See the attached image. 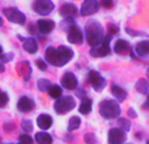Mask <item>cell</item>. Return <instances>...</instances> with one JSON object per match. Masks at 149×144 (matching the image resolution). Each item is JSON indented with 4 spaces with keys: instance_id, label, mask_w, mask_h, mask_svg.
Masks as SVG:
<instances>
[{
    "instance_id": "6da1fadb",
    "label": "cell",
    "mask_w": 149,
    "mask_h": 144,
    "mask_svg": "<svg viewBox=\"0 0 149 144\" xmlns=\"http://www.w3.org/2000/svg\"><path fill=\"white\" fill-rule=\"evenodd\" d=\"M85 34H86V42L93 47H97L101 42H103V28L95 21H89L86 24Z\"/></svg>"
},
{
    "instance_id": "7a4b0ae2",
    "label": "cell",
    "mask_w": 149,
    "mask_h": 144,
    "mask_svg": "<svg viewBox=\"0 0 149 144\" xmlns=\"http://www.w3.org/2000/svg\"><path fill=\"white\" fill-rule=\"evenodd\" d=\"M100 113L103 118L106 119H114L118 118L120 115V108H119L118 102L113 100H106L102 101L100 105Z\"/></svg>"
},
{
    "instance_id": "3957f363",
    "label": "cell",
    "mask_w": 149,
    "mask_h": 144,
    "mask_svg": "<svg viewBox=\"0 0 149 144\" xmlns=\"http://www.w3.org/2000/svg\"><path fill=\"white\" fill-rule=\"evenodd\" d=\"M74 105H76V102H74L73 97H71V96H64V97L58 98L54 108L58 114H64V113H67V111L72 110L74 108Z\"/></svg>"
},
{
    "instance_id": "277c9868",
    "label": "cell",
    "mask_w": 149,
    "mask_h": 144,
    "mask_svg": "<svg viewBox=\"0 0 149 144\" xmlns=\"http://www.w3.org/2000/svg\"><path fill=\"white\" fill-rule=\"evenodd\" d=\"M73 57V51L70 47L59 46L56 49V67H62V66L67 64Z\"/></svg>"
},
{
    "instance_id": "5b68a950",
    "label": "cell",
    "mask_w": 149,
    "mask_h": 144,
    "mask_svg": "<svg viewBox=\"0 0 149 144\" xmlns=\"http://www.w3.org/2000/svg\"><path fill=\"white\" fill-rule=\"evenodd\" d=\"M4 15H5V17L10 21V22L18 24V25L25 24V20H26L25 15H22V13H21L18 9H16V8H5Z\"/></svg>"
},
{
    "instance_id": "8992f818",
    "label": "cell",
    "mask_w": 149,
    "mask_h": 144,
    "mask_svg": "<svg viewBox=\"0 0 149 144\" xmlns=\"http://www.w3.org/2000/svg\"><path fill=\"white\" fill-rule=\"evenodd\" d=\"M34 10L38 15L47 16L51 13V10H54V3L50 0H38L34 3Z\"/></svg>"
},
{
    "instance_id": "52a82bcc",
    "label": "cell",
    "mask_w": 149,
    "mask_h": 144,
    "mask_svg": "<svg viewBox=\"0 0 149 144\" xmlns=\"http://www.w3.org/2000/svg\"><path fill=\"white\" fill-rule=\"evenodd\" d=\"M109 38H110V36L107 37V38H103V43L102 46H97V47H93L92 50H90V55L94 58H102V57H107L109 54H110V47H109Z\"/></svg>"
},
{
    "instance_id": "ba28073f",
    "label": "cell",
    "mask_w": 149,
    "mask_h": 144,
    "mask_svg": "<svg viewBox=\"0 0 149 144\" xmlns=\"http://www.w3.org/2000/svg\"><path fill=\"white\" fill-rule=\"evenodd\" d=\"M89 81L92 82L93 88H94L95 90H98V92L102 90L106 85V80L103 79L97 71H90L89 72Z\"/></svg>"
},
{
    "instance_id": "9c48e42d",
    "label": "cell",
    "mask_w": 149,
    "mask_h": 144,
    "mask_svg": "<svg viewBox=\"0 0 149 144\" xmlns=\"http://www.w3.org/2000/svg\"><path fill=\"white\" fill-rule=\"evenodd\" d=\"M126 140V134L120 129H111L109 131V144H123Z\"/></svg>"
},
{
    "instance_id": "30bf717a",
    "label": "cell",
    "mask_w": 149,
    "mask_h": 144,
    "mask_svg": "<svg viewBox=\"0 0 149 144\" xmlns=\"http://www.w3.org/2000/svg\"><path fill=\"white\" fill-rule=\"evenodd\" d=\"M98 8H100V4H98L95 0H86V1H84L81 5V15L90 16V15H93V13L98 12Z\"/></svg>"
},
{
    "instance_id": "8fae6325",
    "label": "cell",
    "mask_w": 149,
    "mask_h": 144,
    "mask_svg": "<svg viewBox=\"0 0 149 144\" xmlns=\"http://www.w3.org/2000/svg\"><path fill=\"white\" fill-rule=\"evenodd\" d=\"M82 31L81 29L79 28L77 25H72L68 30V41L71 43H76V45H80L82 42Z\"/></svg>"
},
{
    "instance_id": "7c38bea8",
    "label": "cell",
    "mask_w": 149,
    "mask_h": 144,
    "mask_svg": "<svg viewBox=\"0 0 149 144\" xmlns=\"http://www.w3.org/2000/svg\"><path fill=\"white\" fill-rule=\"evenodd\" d=\"M62 85L65 88V89L73 90V89H76V87H77V79L74 77L73 73L67 72V73L63 76V79H62Z\"/></svg>"
},
{
    "instance_id": "4fadbf2b",
    "label": "cell",
    "mask_w": 149,
    "mask_h": 144,
    "mask_svg": "<svg viewBox=\"0 0 149 144\" xmlns=\"http://www.w3.org/2000/svg\"><path fill=\"white\" fill-rule=\"evenodd\" d=\"M116 54L119 55H128L131 52V46H130L128 42H126L124 39H118L115 42V46H114Z\"/></svg>"
},
{
    "instance_id": "5bb4252c",
    "label": "cell",
    "mask_w": 149,
    "mask_h": 144,
    "mask_svg": "<svg viewBox=\"0 0 149 144\" xmlns=\"http://www.w3.org/2000/svg\"><path fill=\"white\" fill-rule=\"evenodd\" d=\"M17 109L20 111L28 113V111H30V110H33V109H34V102L29 97H21L20 100H18Z\"/></svg>"
},
{
    "instance_id": "9a60e30c",
    "label": "cell",
    "mask_w": 149,
    "mask_h": 144,
    "mask_svg": "<svg viewBox=\"0 0 149 144\" xmlns=\"http://www.w3.org/2000/svg\"><path fill=\"white\" fill-rule=\"evenodd\" d=\"M60 13H62L64 17H68V20H72V17L73 16H76V13H77V8H76V5H73V4H64V5H62V8H60Z\"/></svg>"
},
{
    "instance_id": "2e32d148",
    "label": "cell",
    "mask_w": 149,
    "mask_h": 144,
    "mask_svg": "<svg viewBox=\"0 0 149 144\" xmlns=\"http://www.w3.org/2000/svg\"><path fill=\"white\" fill-rule=\"evenodd\" d=\"M37 25H38V29H39L41 33L49 34L50 31L54 29L55 24H54V21H51V20H39Z\"/></svg>"
},
{
    "instance_id": "e0dca14e",
    "label": "cell",
    "mask_w": 149,
    "mask_h": 144,
    "mask_svg": "<svg viewBox=\"0 0 149 144\" xmlns=\"http://www.w3.org/2000/svg\"><path fill=\"white\" fill-rule=\"evenodd\" d=\"M37 123H38V126L41 127L42 130H47V129H50V127H51L52 119H51V117L47 115V114H42V115L38 117Z\"/></svg>"
},
{
    "instance_id": "ac0fdd59",
    "label": "cell",
    "mask_w": 149,
    "mask_h": 144,
    "mask_svg": "<svg viewBox=\"0 0 149 144\" xmlns=\"http://www.w3.org/2000/svg\"><path fill=\"white\" fill-rule=\"evenodd\" d=\"M24 50L30 52V54H36L37 50H38V45H37L36 39H33V38L24 39Z\"/></svg>"
},
{
    "instance_id": "d6986e66",
    "label": "cell",
    "mask_w": 149,
    "mask_h": 144,
    "mask_svg": "<svg viewBox=\"0 0 149 144\" xmlns=\"http://www.w3.org/2000/svg\"><path fill=\"white\" fill-rule=\"evenodd\" d=\"M136 50V54L140 55V57H145V55H149V41H141L136 45L135 47Z\"/></svg>"
},
{
    "instance_id": "ffe728a7",
    "label": "cell",
    "mask_w": 149,
    "mask_h": 144,
    "mask_svg": "<svg viewBox=\"0 0 149 144\" xmlns=\"http://www.w3.org/2000/svg\"><path fill=\"white\" fill-rule=\"evenodd\" d=\"M45 58H46V62H49L50 64L56 66V49L55 47H47L46 52H45Z\"/></svg>"
},
{
    "instance_id": "44dd1931",
    "label": "cell",
    "mask_w": 149,
    "mask_h": 144,
    "mask_svg": "<svg viewBox=\"0 0 149 144\" xmlns=\"http://www.w3.org/2000/svg\"><path fill=\"white\" fill-rule=\"evenodd\" d=\"M20 75L24 77L25 80H28L29 79V76H30V64H29V62H26V60H24V62H21V64H20Z\"/></svg>"
},
{
    "instance_id": "7402d4cb",
    "label": "cell",
    "mask_w": 149,
    "mask_h": 144,
    "mask_svg": "<svg viewBox=\"0 0 149 144\" xmlns=\"http://www.w3.org/2000/svg\"><path fill=\"white\" fill-rule=\"evenodd\" d=\"M36 140L38 144H51L52 143V138L47 132H38L36 135Z\"/></svg>"
},
{
    "instance_id": "603a6c76",
    "label": "cell",
    "mask_w": 149,
    "mask_h": 144,
    "mask_svg": "<svg viewBox=\"0 0 149 144\" xmlns=\"http://www.w3.org/2000/svg\"><path fill=\"white\" fill-rule=\"evenodd\" d=\"M148 89H149V84L145 79H139L136 82V90L140 92L141 94H148Z\"/></svg>"
},
{
    "instance_id": "cb8c5ba5",
    "label": "cell",
    "mask_w": 149,
    "mask_h": 144,
    "mask_svg": "<svg viewBox=\"0 0 149 144\" xmlns=\"http://www.w3.org/2000/svg\"><path fill=\"white\" fill-rule=\"evenodd\" d=\"M79 110H80L81 114H89L90 110H92V100H89V98H84V100L81 101V105H80Z\"/></svg>"
},
{
    "instance_id": "d4e9b609",
    "label": "cell",
    "mask_w": 149,
    "mask_h": 144,
    "mask_svg": "<svg viewBox=\"0 0 149 144\" xmlns=\"http://www.w3.org/2000/svg\"><path fill=\"white\" fill-rule=\"evenodd\" d=\"M111 92H113V94L115 96L119 101H124L126 100V97H127V93L124 92L122 88L116 87V85H113V87H111Z\"/></svg>"
},
{
    "instance_id": "484cf974",
    "label": "cell",
    "mask_w": 149,
    "mask_h": 144,
    "mask_svg": "<svg viewBox=\"0 0 149 144\" xmlns=\"http://www.w3.org/2000/svg\"><path fill=\"white\" fill-rule=\"evenodd\" d=\"M49 94L52 98H60L62 97V88L58 85H51L49 89Z\"/></svg>"
},
{
    "instance_id": "4316f807",
    "label": "cell",
    "mask_w": 149,
    "mask_h": 144,
    "mask_svg": "<svg viewBox=\"0 0 149 144\" xmlns=\"http://www.w3.org/2000/svg\"><path fill=\"white\" fill-rule=\"evenodd\" d=\"M50 87H51V82H50L47 79H41V80H38V89L41 90V92L49 90Z\"/></svg>"
},
{
    "instance_id": "83f0119b",
    "label": "cell",
    "mask_w": 149,
    "mask_h": 144,
    "mask_svg": "<svg viewBox=\"0 0 149 144\" xmlns=\"http://www.w3.org/2000/svg\"><path fill=\"white\" fill-rule=\"evenodd\" d=\"M80 123H81V121H80L79 117H72V118L70 119V124H68V130L70 131H73V130L79 129Z\"/></svg>"
},
{
    "instance_id": "f1b7e54d",
    "label": "cell",
    "mask_w": 149,
    "mask_h": 144,
    "mask_svg": "<svg viewBox=\"0 0 149 144\" xmlns=\"http://www.w3.org/2000/svg\"><path fill=\"white\" fill-rule=\"evenodd\" d=\"M119 124L122 126L123 131H130V129H131V123H130V121H127L126 118H120V119H119Z\"/></svg>"
},
{
    "instance_id": "f546056e",
    "label": "cell",
    "mask_w": 149,
    "mask_h": 144,
    "mask_svg": "<svg viewBox=\"0 0 149 144\" xmlns=\"http://www.w3.org/2000/svg\"><path fill=\"white\" fill-rule=\"evenodd\" d=\"M20 143L21 144H33V139H31V136L24 134L20 136Z\"/></svg>"
},
{
    "instance_id": "4dcf8cb0",
    "label": "cell",
    "mask_w": 149,
    "mask_h": 144,
    "mask_svg": "<svg viewBox=\"0 0 149 144\" xmlns=\"http://www.w3.org/2000/svg\"><path fill=\"white\" fill-rule=\"evenodd\" d=\"M21 126H22V129L25 130L26 132H30L31 130H33V123H31L30 121H22L21 122Z\"/></svg>"
},
{
    "instance_id": "1f68e13d",
    "label": "cell",
    "mask_w": 149,
    "mask_h": 144,
    "mask_svg": "<svg viewBox=\"0 0 149 144\" xmlns=\"http://www.w3.org/2000/svg\"><path fill=\"white\" fill-rule=\"evenodd\" d=\"M7 102H8V96L0 90V108H4L7 105Z\"/></svg>"
},
{
    "instance_id": "d6a6232c",
    "label": "cell",
    "mask_w": 149,
    "mask_h": 144,
    "mask_svg": "<svg viewBox=\"0 0 149 144\" xmlns=\"http://www.w3.org/2000/svg\"><path fill=\"white\" fill-rule=\"evenodd\" d=\"M84 140H85V143H88V144H94L95 143V136L93 134H86L84 136Z\"/></svg>"
},
{
    "instance_id": "836d02e7",
    "label": "cell",
    "mask_w": 149,
    "mask_h": 144,
    "mask_svg": "<svg viewBox=\"0 0 149 144\" xmlns=\"http://www.w3.org/2000/svg\"><path fill=\"white\" fill-rule=\"evenodd\" d=\"M36 64H37V67H38L41 71H45V70H46V67H47V66H46V63H45L42 59H38V60H37V62H36Z\"/></svg>"
},
{
    "instance_id": "e575fe53",
    "label": "cell",
    "mask_w": 149,
    "mask_h": 144,
    "mask_svg": "<svg viewBox=\"0 0 149 144\" xmlns=\"http://www.w3.org/2000/svg\"><path fill=\"white\" fill-rule=\"evenodd\" d=\"M118 30H119V28L116 25H109V34L110 36H113V34H115V33H118Z\"/></svg>"
},
{
    "instance_id": "d590c367",
    "label": "cell",
    "mask_w": 149,
    "mask_h": 144,
    "mask_svg": "<svg viewBox=\"0 0 149 144\" xmlns=\"http://www.w3.org/2000/svg\"><path fill=\"white\" fill-rule=\"evenodd\" d=\"M102 5H103L105 8H113L114 3L110 1V0H103V1H102Z\"/></svg>"
},
{
    "instance_id": "8d00e7d4",
    "label": "cell",
    "mask_w": 149,
    "mask_h": 144,
    "mask_svg": "<svg viewBox=\"0 0 149 144\" xmlns=\"http://www.w3.org/2000/svg\"><path fill=\"white\" fill-rule=\"evenodd\" d=\"M4 71H5V67H4V64H3V62L0 60V73H1V72H4Z\"/></svg>"
},
{
    "instance_id": "74e56055",
    "label": "cell",
    "mask_w": 149,
    "mask_h": 144,
    "mask_svg": "<svg viewBox=\"0 0 149 144\" xmlns=\"http://www.w3.org/2000/svg\"><path fill=\"white\" fill-rule=\"evenodd\" d=\"M144 109H149V94H148V100L144 103Z\"/></svg>"
},
{
    "instance_id": "f35d334b",
    "label": "cell",
    "mask_w": 149,
    "mask_h": 144,
    "mask_svg": "<svg viewBox=\"0 0 149 144\" xmlns=\"http://www.w3.org/2000/svg\"><path fill=\"white\" fill-rule=\"evenodd\" d=\"M128 113H130V115H131L132 118H134V117H136V114H135V111L132 110V109H130V111H128Z\"/></svg>"
},
{
    "instance_id": "ab89813d",
    "label": "cell",
    "mask_w": 149,
    "mask_h": 144,
    "mask_svg": "<svg viewBox=\"0 0 149 144\" xmlns=\"http://www.w3.org/2000/svg\"><path fill=\"white\" fill-rule=\"evenodd\" d=\"M3 55V49H1V46H0V57Z\"/></svg>"
},
{
    "instance_id": "60d3db41",
    "label": "cell",
    "mask_w": 149,
    "mask_h": 144,
    "mask_svg": "<svg viewBox=\"0 0 149 144\" xmlns=\"http://www.w3.org/2000/svg\"><path fill=\"white\" fill-rule=\"evenodd\" d=\"M147 73H148V77H149V68H148V71H147Z\"/></svg>"
},
{
    "instance_id": "b9f144b4",
    "label": "cell",
    "mask_w": 149,
    "mask_h": 144,
    "mask_svg": "<svg viewBox=\"0 0 149 144\" xmlns=\"http://www.w3.org/2000/svg\"><path fill=\"white\" fill-rule=\"evenodd\" d=\"M0 25H1V18H0Z\"/></svg>"
},
{
    "instance_id": "7bdbcfd3",
    "label": "cell",
    "mask_w": 149,
    "mask_h": 144,
    "mask_svg": "<svg viewBox=\"0 0 149 144\" xmlns=\"http://www.w3.org/2000/svg\"><path fill=\"white\" fill-rule=\"evenodd\" d=\"M147 144H149V140H148V142H147Z\"/></svg>"
}]
</instances>
